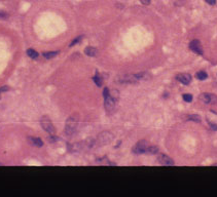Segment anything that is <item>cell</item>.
Masks as SVG:
<instances>
[{
	"instance_id": "cell-1",
	"label": "cell",
	"mask_w": 217,
	"mask_h": 197,
	"mask_svg": "<svg viewBox=\"0 0 217 197\" xmlns=\"http://www.w3.org/2000/svg\"><path fill=\"white\" fill-rule=\"evenodd\" d=\"M78 125V115L72 114L69 118L66 120L65 124V132L67 135H72L75 134L76 129Z\"/></svg>"
},
{
	"instance_id": "cell-2",
	"label": "cell",
	"mask_w": 217,
	"mask_h": 197,
	"mask_svg": "<svg viewBox=\"0 0 217 197\" xmlns=\"http://www.w3.org/2000/svg\"><path fill=\"white\" fill-rule=\"evenodd\" d=\"M103 97L105 99V102H104V105H105V109L108 113H112L113 112L114 108H115V99L111 96L110 91L108 88H104L103 91Z\"/></svg>"
},
{
	"instance_id": "cell-3",
	"label": "cell",
	"mask_w": 217,
	"mask_h": 197,
	"mask_svg": "<svg viewBox=\"0 0 217 197\" xmlns=\"http://www.w3.org/2000/svg\"><path fill=\"white\" fill-rule=\"evenodd\" d=\"M40 124H41V127L43 129L45 130V132H47L48 134H52L53 135L56 132V129L55 126H53V122L50 121V119L48 118V117L44 116L41 118V121H40Z\"/></svg>"
},
{
	"instance_id": "cell-4",
	"label": "cell",
	"mask_w": 217,
	"mask_h": 197,
	"mask_svg": "<svg viewBox=\"0 0 217 197\" xmlns=\"http://www.w3.org/2000/svg\"><path fill=\"white\" fill-rule=\"evenodd\" d=\"M148 143L144 140H141L140 142H138L136 145L134 146V149L133 152L136 153V154H143V153H146L148 150Z\"/></svg>"
},
{
	"instance_id": "cell-5",
	"label": "cell",
	"mask_w": 217,
	"mask_h": 197,
	"mask_svg": "<svg viewBox=\"0 0 217 197\" xmlns=\"http://www.w3.org/2000/svg\"><path fill=\"white\" fill-rule=\"evenodd\" d=\"M200 100L202 102H204L205 104H216L217 103V97L215 94H200Z\"/></svg>"
},
{
	"instance_id": "cell-6",
	"label": "cell",
	"mask_w": 217,
	"mask_h": 197,
	"mask_svg": "<svg viewBox=\"0 0 217 197\" xmlns=\"http://www.w3.org/2000/svg\"><path fill=\"white\" fill-rule=\"evenodd\" d=\"M157 160L162 165L165 166H173L174 165V161L173 159H171L169 156L165 155V154H160L159 157H157Z\"/></svg>"
},
{
	"instance_id": "cell-7",
	"label": "cell",
	"mask_w": 217,
	"mask_h": 197,
	"mask_svg": "<svg viewBox=\"0 0 217 197\" xmlns=\"http://www.w3.org/2000/svg\"><path fill=\"white\" fill-rule=\"evenodd\" d=\"M112 135L109 134V132H103V134H101L99 135L98 138V143L99 145H106L108 144L109 142H111L112 140Z\"/></svg>"
},
{
	"instance_id": "cell-8",
	"label": "cell",
	"mask_w": 217,
	"mask_h": 197,
	"mask_svg": "<svg viewBox=\"0 0 217 197\" xmlns=\"http://www.w3.org/2000/svg\"><path fill=\"white\" fill-rule=\"evenodd\" d=\"M189 48L193 52L198 53V55H203V47H202L199 40H193V41L189 43Z\"/></svg>"
},
{
	"instance_id": "cell-9",
	"label": "cell",
	"mask_w": 217,
	"mask_h": 197,
	"mask_svg": "<svg viewBox=\"0 0 217 197\" xmlns=\"http://www.w3.org/2000/svg\"><path fill=\"white\" fill-rule=\"evenodd\" d=\"M176 79H177V80L182 84L187 85V84H189L190 81H191V76L187 73H181V74H179V75L176 76Z\"/></svg>"
},
{
	"instance_id": "cell-10",
	"label": "cell",
	"mask_w": 217,
	"mask_h": 197,
	"mask_svg": "<svg viewBox=\"0 0 217 197\" xmlns=\"http://www.w3.org/2000/svg\"><path fill=\"white\" fill-rule=\"evenodd\" d=\"M85 53L86 56H89V57H96L97 53H98V50H97V48L93 46H88L85 49Z\"/></svg>"
},
{
	"instance_id": "cell-11",
	"label": "cell",
	"mask_w": 217,
	"mask_h": 197,
	"mask_svg": "<svg viewBox=\"0 0 217 197\" xmlns=\"http://www.w3.org/2000/svg\"><path fill=\"white\" fill-rule=\"evenodd\" d=\"M29 142L31 143L32 145L36 146V147H42V146H43V142L41 141V139H39V138H32V137H30L29 138Z\"/></svg>"
},
{
	"instance_id": "cell-12",
	"label": "cell",
	"mask_w": 217,
	"mask_h": 197,
	"mask_svg": "<svg viewBox=\"0 0 217 197\" xmlns=\"http://www.w3.org/2000/svg\"><path fill=\"white\" fill-rule=\"evenodd\" d=\"M134 75H135V77H136L137 80H147V79L150 78L149 73H146V72L137 73V74H134Z\"/></svg>"
},
{
	"instance_id": "cell-13",
	"label": "cell",
	"mask_w": 217,
	"mask_h": 197,
	"mask_svg": "<svg viewBox=\"0 0 217 197\" xmlns=\"http://www.w3.org/2000/svg\"><path fill=\"white\" fill-rule=\"evenodd\" d=\"M27 55L29 56V58L33 59V60L38 58V52H36V50H34L33 48H29V49L27 50Z\"/></svg>"
},
{
	"instance_id": "cell-14",
	"label": "cell",
	"mask_w": 217,
	"mask_h": 197,
	"mask_svg": "<svg viewBox=\"0 0 217 197\" xmlns=\"http://www.w3.org/2000/svg\"><path fill=\"white\" fill-rule=\"evenodd\" d=\"M93 80H94V82H95L98 86H102V84H103V81H102V78L100 77V75H99L98 73H97L96 75L94 76Z\"/></svg>"
},
{
	"instance_id": "cell-15",
	"label": "cell",
	"mask_w": 217,
	"mask_h": 197,
	"mask_svg": "<svg viewBox=\"0 0 217 197\" xmlns=\"http://www.w3.org/2000/svg\"><path fill=\"white\" fill-rule=\"evenodd\" d=\"M207 77H208V75H207V73L204 72V71H200V72L196 73V78H198L199 80H205Z\"/></svg>"
},
{
	"instance_id": "cell-16",
	"label": "cell",
	"mask_w": 217,
	"mask_h": 197,
	"mask_svg": "<svg viewBox=\"0 0 217 197\" xmlns=\"http://www.w3.org/2000/svg\"><path fill=\"white\" fill-rule=\"evenodd\" d=\"M58 52H45V53H43V57H44L45 59H53V58H55L56 56L58 55Z\"/></svg>"
},
{
	"instance_id": "cell-17",
	"label": "cell",
	"mask_w": 217,
	"mask_h": 197,
	"mask_svg": "<svg viewBox=\"0 0 217 197\" xmlns=\"http://www.w3.org/2000/svg\"><path fill=\"white\" fill-rule=\"evenodd\" d=\"M147 152L151 153V154H157V153L159 152V148H157V146H149Z\"/></svg>"
},
{
	"instance_id": "cell-18",
	"label": "cell",
	"mask_w": 217,
	"mask_h": 197,
	"mask_svg": "<svg viewBox=\"0 0 217 197\" xmlns=\"http://www.w3.org/2000/svg\"><path fill=\"white\" fill-rule=\"evenodd\" d=\"M188 120H193V121L200 122V121H201V118L198 116V115H193V116H188Z\"/></svg>"
},
{
	"instance_id": "cell-19",
	"label": "cell",
	"mask_w": 217,
	"mask_h": 197,
	"mask_svg": "<svg viewBox=\"0 0 217 197\" xmlns=\"http://www.w3.org/2000/svg\"><path fill=\"white\" fill-rule=\"evenodd\" d=\"M183 100H184L185 102H191L193 101V96L191 94H183Z\"/></svg>"
},
{
	"instance_id": "cell-20",
	"label": "cell",
	"mask_w": 217,
	"mask_h": 197,
	"mask_svg": "<svg viewBox=\"0 0 217 197\" xmlns=\"http://www.w3.org/2000/svg\"><path fill=\"white\" fill-rule=\"evenodd\" d=\"M81 39H83V36H79V37H77V38H75V39L74 40H73V41L72 42H71L70 43V46H73V45H75L76 44V43H78V42H79L80 41V40Z\"/></svg>"
},
{
	"instance_id": "cell-21",
	"label": "cell",
	"mask_w": 217,
	"mask_h": 197,
	"mask_svg": "<svg viewBox=\"0 0 217 197\" xmlns=\"http://www.w3.org/2000/svg\"><path fill=\"white\" fill-rule=\"evenodd\" d=\"M7 17H8V14H7L6 12H4V11H0V19H6Z\"/></svg>"
},
{
	"instance_id": "cell-22",
	"label": "cell",
	"mask_w": 217,
	"mask_h": 197,
	"mask_svg": "<svg viewBox=\"0 0 217 197\" xmlns=\"http://www.w3.org/2000/svg\"><path fill=\"white\" fill-rule=\"evenodd\" d=\"M9 88L8 86H3V87H0V93H4V91H9Z\"/></svg>"
},
{
	"instance_id": "cell-23",
	"label": "cell",
	"mask_w": 217,
	"mask_h": 197,
	"mask_svg": "<svg viewBox=\"0 0 217 197\" xmlns=\"http://www.w3.org/2000/svg\"><path fill=\"white\" fill-rule=\"evenodd\" d=\"M205 1H206L208 4H211V5H213V4H215L216 0H205Z\"/></svg>"
},
{
	"instance_id": "cell-24",
	"label": "cell",
	"mask_w": 217,
	"mask_h": 197,
	"mask_svg": "<svg viewBox=\"0 0 217 197\" xmlns=\"http://www.w3.org/2000/svg\"><path fill=\"white\" fill-rule=\"evenodd\" d=\"M140 1H141L143 4H146V5H148L150 3V0H140Z\"/></svg>"
},
{
	"instance_id": "cell-25",
	"label": "cell",
	"mask_w": 217,
	"mask_h": 197,
	"mask_svg": "<svg viewBox=\"0 0 217 197\" xmlns=\"http://www.w3.org/2000/svg\"><path fill=\"white\" fill-rule=\"evenodd\" d=\"M0 99H1V93H0Z\"/></svg>"
},
{
	"instance_id": "cell-26",
	"label": "cell",
	"mask_w": 217,
	"mask_h": 197,
	"mask_svg": "<svg viewBox=\"0 0 217 197\" xmlns=\"http://www.w3.org/2000/svg\"><path fill=\"white\" fill-rule=\"evenodd\" d=\"M0 165H2V164H1V163H0Z\"/></svg>"
}]
</instances>
